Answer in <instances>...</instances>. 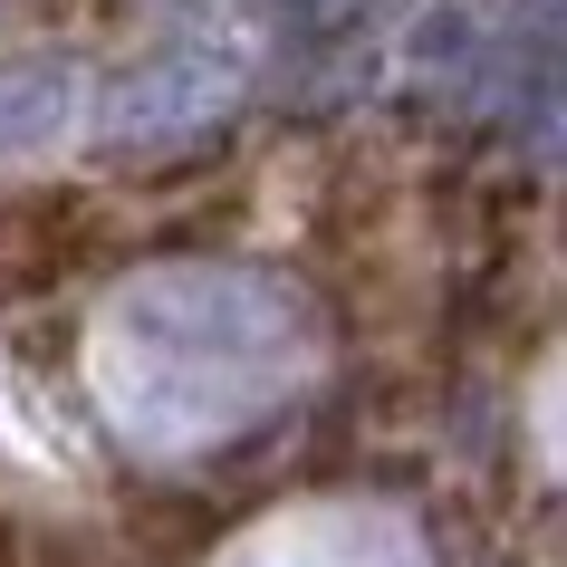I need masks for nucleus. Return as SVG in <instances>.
<instances>
[{"mask_svg":"<svg viewBox=\"0 0 567 567\" xmlns=\"http://www.w3.org/2000/svg\"><path fill=\"white\" fill-rule=\"evenodd\" d=\"M279 10H318V0H279Z\"/></svg>","mask_w":567,"mask_h":567,"instance_id":"obj_3","label":"nucleus"},{"mask_svg":"<svg viewBox=\"0 0 567 567\" xmlns=\"http://www.w3.org/2000/svg\"><path fill=\"white\" fill-rule=\"evenodd\" d=\"M68 96H78V78H68L59 59H10L0 68V154L49 145L59 116H68Z\"/></svg>","mask_w":567,"mask_h":567,"instance_id":"obj_2","label":"nucleus"},{"mask_svg":"<svg viewBox=\"0 0 567 567\" xmlns=\"http://www.w3.org/2000/svg\"><path fill=\"white\" fill-rule=\"evenodd\" d=\"M231 96V78L203 59V49H174V59H154V68H135L116 87V135H174V125H203L212 106Z\"/></svg>","mask_w":567,"mask_h":567,"instance_id":"obj_1","label":"nucleus"}]
</instances>
